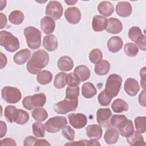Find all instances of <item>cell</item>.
Here are the masks:
<instances>
[{"label": "cell", "mask_w": 146, "mask_h": 146, "mask_svg": "<svg viewBox=\"0 0 146 146\" xmlns=\"http://www.w3.org/2000/svg\"><path fill=\"white\" fill-rule=\"evenodd\" d=\"M49 62V55L43 50H39L34 52L30 59L27 62L26 68L31 74L35 75L45 67Z\"/></svg>", "instance_id": "obj_1"}, {"label": "cell", "mask_w": 146, "mask_h": 146, "mask_svg": "<svg viewBox=\"0 0 146 146\" xmlns=\"http://www.w3.org/2000/svg\"><path fill=\"white\" fill-rule=\"evenodd\" d=\"M23 33L30 48L35 50L40 47L42 34L38 29L33 26H28L24 29Z\"/></svg>", "instance_id": "obj_2"}, {"label": "cell", "mask_w": 146, "mask_h": 146, "mask_svg": "<svg viewBox=\"0 0 146 146\" xmlns=\"http://www.w3.org/2000/svg\"><path fill=\"white\" fill-rule=\"evenodd\" d=\"M122 78L121 76L113 74L107 78L104 89L105 92L112 99L117 95L121 88Z\"/></svg>", "instance_id": "obj_3"}, {"label": "cell", "mask_w": 146, "mask_h": 146, "mask_svg": "<svg viewBox=\"0 0 146 146\" xmlns=\"http://www.w3.org/2000/svg\"><path fill=\"white\" fill-rule=\"evenodd\" d=\"M0 44L10 52H13L19 48L18 39L7 31L0 32Z\"/></svg>", "instance_id": "obj_4"}, {"label": "cell", "mask_w": 146, "mask_h": 146, "mask_svg": "<svg viewBox=\"0 0 146 146\" xmlns=\"http://www.w3.org/2000/svg\"><path fill=\"white\" fill-rule=\"evenodd\" d=\"M46 102V96L43 93H39L33 96L25 97L22 101V104L25 108L31 110L34 107H42Z\"/></svg>", "instance_id": "obj_5"}, {"label": "cell", "mask_w": 146, "mask_h": 146, "mask_svg": "<svg viewBox=\"0 0 146 146\" xmlns=\"http://www.w3.org/2000/svg\"><path fill=\"white\" fill-rule=\"evenodd\" d=\"M78 105V99L72 100L65 98L54 106V111L58 114H66L75 111Z\"/></svg>", "instance_id": "obj_6"}, {"label": "cell", "mask_w": 146, "mask_h": 146, "mask_svg": "<svg viewBox=\"0 0 146 146\" xmlns=\"http://www.w3.org/2000/svg\"><path fill=\"white\" fill-rule=\"evenodd\" d=\"M2 99L7 103L14 104L18 102L22 97L20 90L14 87L5 86L1 91Z\"/></svg>", "instance_id": "obj_7"}, {"label": "cell", "mask_w": 146, "mask_h": 146, "mask_svg": "<svg viewBox=\"0 0 146 146\" xmlns=\"http://www.w3.org/2000/svg\"><path fill=\"white\" fill-rule=\"evenodd\" d=\"M67 124V120L64 116H56L49 119L44 124L45 129L50 133H56L62 129Z\"/></svg>", "instance_id": "obj_8"}, {"label": "cell", "mask_w": 146, "mask_h": 146, "mask_svg": "<svg viewBox=\"0 0 146 146\" xmlns=\"http://www.w3.org/2000/svg\"><path fill=\"white\" fill-rule=\"evenodd\" d=\"M129 38L133 41L137 47L145 51V36L142 34L141 29L137 26H133L130 28L128 31Z\"/></svg>", "instance_id": "obj_9"}, {"label": "cell", "mask_w": 146, "mask_h": 146, "mask_svg": "<svg viewBox=\"0 0 146 146\" xmlns=\"http://www.w3.org/2000/svg\"><path fill=\"white\" fill-rule=\"evenodd\" d=\"M63 11V7L60 2L56 1H51L46 6L45 13L53 19L58 20L62 17Z\"/></svg>", "instance_id": "obj_10"}, {"label": "cell", "mask_w": 146, "mask_h": 146, "mask_svg": "<svg viewBox=\"0 0 146 146\" xmlns=\"http://www.w3.org/2000/svg\"><path fill=\"white\" fill-rule=\"evenodd\" d=\"M111 116L112 112L110 108H99L96 112L97 122L101 126L108 128L111 126L110 119Z\"/></svg>", "instance_id": "obj_11"}, {"label": "cell", "mask_w": 146, "mask_h": 146, "mask_svg": "<svg viewBox=\"0 0 146 146\" xmlns=\"http://www.w3.org/2000/svg\"><path fill=\"white\" fill-rule=\"evenodd\" d=\"M70 124L76 129H80L86 126L87 123L86 116L81 113H71L68 115Z\"/></svg>", "instance_id": "obj_12"}, {"label": "cell", "mask_w": 146, "mask_h": 146, "mask_svg": "<svg viewBox=\"0 0 146 146\" xmlns=\"http://www.w3.org/2000/svg\"><path fill=\"white\" fill-rule=\"evenodd\" d=\"M64 16L67 21L70 24H76L81 19V13L78 8L71 7L66 9Z\"/></svg>", "instance_id": "obj_13"}, {"label": "cell", "mask_w": 146, "mask_h": 146, "mask_svg": "<svg viewBox=\"0 0 146 146\" xmlns=\"http://www.w3.org/2000/svg\"><path fill=\"white\" fill-rule=\"evenodd\" d=\"M124 89L125 92L131 96H135L140 90L137 81L133 78H128L124 83Z\"/></svg>", "instance_id": "obj_14"}, {"label": "cell", "mask_w": 146, "mask_h": 146, "mask_svg": "<svg viewBox=\"0 0 146 146\" xmlns=\"http://www.w3.org/2000/svg\"><path fill=\"white\" fill-rule=\"evenodd\" d=\"M106 31L111 34H117L123 30L121 22L116 18H110L107 20Z\"/></svg>", "instance_id": "obj_15"}, {"label": "cell", "mask_w": 146, "mask_h": 146, "mask_svg": "<svg viewBox=\"0 0 146 146\" xmlns=\"http://www.w3.org/2000/svg\"><path fill=\"white\" fill-rule=\"evenodd\" d=\"M132 11L131 5L128 2H119L116 6V12L118 15L121 17H129Z\"/></svg>", "instance_id": "obj_16"}, {"label": "cell", "mask_w": 146, "mask_h": 146, "mask_svg": "<svg viewBox=\"0 0 146 146\" xmlns=\"http://www.w3.org/2000/svg\"><path fill=\"white\" fill-rule=\"evenodd\" d=\"M19 112L20 109H17L15 106H7L5 109L4 115L8 122L17 123L19 116Z\"/></svg>", "instance_id": "obj_17"}, {"label": "cell", "mask_w": 146, "mask_h": 146, "mask_svg": "<svg viewBox=\"0 0 146 146\" xmlns=\"http://www.w3.org/2000/svg\"><path fill=\"white\" fill-rule=\"evenodd\" d=\"M40 28L44 33L51 34L55 28V21L50 17H44L40 21Z\"/></svg>", "instance_id": "obj_18"}, {"label": "cell", "mask_w": 146, "mask_h": 146, "mask_svg": "<svg viewBox=\"0 0 146 146\" xmlns=\"http://www.w3.org/2000/svg\"><path fill=\"white\" fill-rule=\"evenodd\" d=\"M43 46L48 51H54L58 48V43L56 37L53 34H49L44 37Z\"/></svg>", "instance_id": "obj_19"}, {"label": "cell", "mask_w": 146, "mask_h": 146, "mask_svg": "<svg viewBox=\"0 0 146 146\" xmlns=\"http://www.w3.org/2000/svg\"><path fill=\"white\" fill-rule=\"evenodd\" d=\"M123 46L122 39L118 36H112L107 42V47L108 50L113 53L118 52Z\"/></svg>", "instance_id": "obj_20"}, {"label": "cell", "mask_w": 146, "mask_h": 146, "mask_svg": "<svg viewBox=\"0 0 146 146\" xmlns=\"http://www.w3.org/2000/svg\"><path fill=\"white\" fill-rule=\"evenodd\" d=\"M107 19L106 17L101 15H95L93 17L92 27L96 32L102 31L106 29Z\"/></svg>", "instance_id": "obj_21"}, {"label": "cell", "mask_w": 146, "mask_h": 146, "mask_svg": "<svg viewBox=\"0 0 146 146\" xmlns=\"http://www.w3.org/2000/svg\"><path fill=\"white\" fill-rule=\"evenodd\" d=\"M74 74L80 82H84L90 77V70L84 65H79L76 66L74 71Z\"/></svg>", "instance_id": "obj_22"}, {"label": "cell", "mask_w": 146, "mask_h": 146, "mask_svg": "<svg viewBox=\"0 0 146 146\" xmlns=\"http://www.w3.org/2000/svg\"><path fill=\"white\" fill-rule=\"evenodd\" d=\"M86 135L90 139L99 140L102 136V129L97 124L89 125L86 128Z\"/></svg>", "instance_id": "obj_23"}, {"label": "cell", "mask_w": 146, "mask_h": 146, "mask_svg": "<svg viewBox=\"0 0 146 146\" xmlns=\"http://www.w3.org/2000/svg\"><path fill=\"white\" fill-rule=\"evenodd\" d=\"M119 137V132L115 128L110 127L105 132L104 139L107 144H115Z\"/></svg>", "instance_id": "obj_24"}, {"label": "cell", "mask_w": 146, "mask_h": 146, "mask_svg": "<svg viewBox=\"0 0 146 146\" xmlns=\"http://www.w3.org/2000/svg\"><path fill=\"white\" fill-rule=\"evenodd\" d=\"M57 65L60 70L62 71H69L72 69L74 62L70 57L63 56L58 59Z\"/></svg>", "instance_id": "obj_25"}, {"label": "cell", "mask_w": 146, "mask_h": 146, "mask_svg": "<svg viewBox=\"0 0 146 146\" xmlns=\"http://www.w3.org/2000/svg\"><path fill=\"white\" fill-rule=\"evenodd\" d=\"M31 55V51L27 49H22L18 52H17L13 57L14 62L19 65H21L24 64L27 59L30 58Z\"/></svg>", "instance_id": "obj_26"}, {"label": "cell", "mask_w": 146, "mask_h": 146, "mask_svg": "<svg viewBox=\"0 0 146 146\" xmlns=\"http://www.w3.org/2000/svg\"><path fill=\"white\" fill-rule=\"evenodd\" d=\"M98 10L103 15L109 17L113 13L114 7L110 2L103 1L98 5Z\"/></svg>", "instance_id": "obj_27"}, {"label": "cell", "mask_w": 146, "mask_h": 146, "mask_svg": "<svg viewBox=\"0 0 146 146\" xmlns=\"http://www.w3.org/2000/svg\"><path fill=\"white\" fill-rule=\"evenodd\" d=\"M127 141L131 145H145V143L141 133L134 131L133 133L127 137Z\"/></svg>", "instance_id": "obj_28"}, {"label": "cell", "mask_w": 146, "mask_h": 146, "mask_svg": "<svg viewBox=\"0 0 146 146\" xmlns=\"http://www.w3.org/2000/svg\"><path fill=\"white\" fill-rule=\"evenodd\" d=\"M97 92V90L94 85L90 82L84 83L82 87V95L87 99L94 97Z\"/></svg>", "instance_id": "obj_29"}, {"label": "cell", "mask_w": 146, "mask_h": 146, "mask_svg": "<svg viewBox=\"0 0 146 146\" xmlns=\"http://www.w3.org/2000/svg\"><path fill=\"white\" fill-rule=\"evenodd\" d=\"M110 70V63L106 60H103L95 64L94 71L98 75H106Z\"/></svg>", "instance_id": "obj_30"}, {"label": "cell", "mask_w": 146, "mask_h": 146, "mask_svg": "<svg viewBox=\"0 0 146 146\" xmlns=\"http://www.w3.org/2000/svg\"><path fill=\"white\" fill-rule=\"evenodd\" d=\"M111 108L114 112L120 113L127 111L128 109V105L125 101L118 98L113 101L111 105Z\"/></svg>", "instance_id": "obj_31"}, {"label": "cell", "mask_w": 146, "mask_h": 146, "mask_svg": "<svg viewBox=\"0 0 146 146\" xmlns=\"http://www.w3.org/2000/svg\"><path fill=\"white\" fill-rule=\"evenodd\" d=\"M52 75L51 72L47 70H43L38 73L36 80L38 82L42 85H46L51 82Z\"/></svg>", "instance_id": "obj_32"}, {"label": "cell", "mask_w": 146, "mask_h": 146, "mask_svg": "<svg viewBox=\"0 0 146 146\" xmlns=\"http://www.w3.org/2000/svg\"><path fill=\"white\" fill-rule=\"evenodd\" d=\"M134 132V127L132 121L131 120H128L120 128L119 132L121 136L125 137H128L131 136Z\"/></svg>", "instance_id": "obj_33"}, {"label": "cell", "mask_w": 146, "mask_h": 146, "mask_svg": "<svg viewBox=\"0 0 146 146\" xmlns=\"http://www.w3.org/2000/svg\"><path fill=\"white\" fill-rule=\"evenodd\" d=\"M128 119L125 115H114L110 119L111 125L117 128L121 127L127 121Z\"/></svg>", "instance_id": "obj_34"}, {"label": "cell", "mask_w": 146, "mask_h": 146, "mask_svg": "<svg viewBox=\"0 0 146 146\" xmlns=\"http://www.w3.org/2000/svg\"><path fill=\"white\" fill-rule=\"evenodd\" d=\"M23 13L20 10H14L9 15V21L14 25H20L24 20Z\"/></svg>", "instance_id": "obj_35"}, {"label": "cell", "mask_w": 146, "mask_h": 146, "mask_svg": "<svg viewBox=\"0 0 146 146\" xmlns=\"http://www.w3.org/2000/svg\"><path fill=\"white\" fill-rule=\"evenodd\" d=\"M33 117L38 121H43L48 117V113L43 108H35L31 112Z\"/></svg>", "instance_id": "obj_36"}, {"label": "cell", "mask_w": 146, "mask_h": 146, "mask_svg": "<svg viewBox=\"0 0 146 146\" xmlns=\"http://www.w3.org/2000/svg\"><path fill=\"white\" fill-rule=\"evenodd\" d=\"M67 74L64 72H59L55 76L54 86L56 88H62L66 85V77Z\"/></svg>", "instance_id": "obj_37"}, {"label": "cell", "mask_w": 146, "mask_h": 146, "mask_svg": "<svg viewBox=\"0 0 146 146\" xmlns=\"http://www.w3.org/2000/svg\"><path fill=\"white\" fill-rule=\"evenodd\" d=\"M33 133L36 137H43L45 135L44 125L40 122H35L32 125Z\"/></svg>", "instance_id": "obj_38"}, {"label": "cell", "mask_w": 146, "mask_h": 146, "mask_svg": "<svg viewBox=\"0 0 146 146\" xmlns=\"http://www.w3.org/2000/svg\"><path fill=\"white\" fill-rule=\"evenodd\" d=\"M79 94V86H69L66 90V98L69 99H78V96Z\"/></svg>", "instance_id": "obj_39"}, {"label": "cell", "mask_w": 146, "mask_h": 146, "mask_svg": "<svg viewBox=\"0 0 146 146\" xmlns=\"http://www.w3.org/2000/svg\"><path fill=\"white\" fill-rule=\"evenodd\" d=\"M135 125L136 131L143 133L146 130V117L145 116H137L135 119Z\"/></svg>", "instance_id": "obj_40"}, {"label": "cell", "mask_w": 146, "mask_h": 146, "mask_svg": "<svg viewBox=\"0 0 146 146\" xmlns=\"http://www.w3.org/2000/svg\"><path fill=\"white\" fill-rule=\"evenodd\" d=\"M102 52L98 48L92 50L89 54V59L94 64H97L102 60Z\"/></svg>", "instance_id": "obj_41"}, {"label": "cell", "mask_w": 146, "mask_h": 146, "mask_svg": "<svg viewBox=\"0 0 146 146\" xmlns=\"http://www.w3.org/2000/svg\"><path fill=\"white\" fill-rule=\"evenodd\" d=\"M124 50L126 55L130 57H134L139 52L138 47L133 43H127L124 46Z\"/></svg>", "instance_id": "obj_42"}, {"label": "cell", "mask_w": 146, "mask_h": 146, "mask_svg": "<svg viewBox=\"0 0 146 146\" xmlns=\"http://www.w3.org/2000/svg\"><path fill=\"white\" fill-rule=\"evenodd\" d=\"M98 100L99 103L102 106H107L110 104L112 98L110 97L103 90L98 95Z\"/></svg>", "instance_id": "obj_43"}, {"label": "cell", "mask_w": 146, "mask_h": 146, "mask_svg": "<svg viewBox=\"0 0 146 146\" xmlns=\"http://www.w3.org/2000/svg\"><path fill=\"white\" fill-rule=\"evenodd\" d=\"M62 134L66 139L70 141L74 140L75 138V131L70 126H65L62 128Z\"/></svg>", "instance_id": "obj_44"}, {"label": "cell", "mask_w": 146, "mask_h": 146, "mask_svg": "<svg viewBox=\"0 0 146 146\" xmlns=\"http://www.w3.org/2000/svg\"><path fill=\"white\" fill-rule=\"evenodd\" d=\"M66 83L69 86H79L80 84V81L74 73H70L67 75Z\"/></svg>", "instance_id": "obj_45"}, {"label": "cell", "mask_w": 146, "mask_h": 146, "mask_svg": "<svg viewBox=\"0 0 146 146\" xmlns=\"http://www.w3.org/2000/svg\"><path fill=\"white\" fill-rule=\"evenodd\" d=\"M29 113L26 111L20 109L19 119L16 123L20 125H23L26 124L29 121Z\"/></svg>", "instance_id": "obj_46"}, {"label": "cell", "mask_w": 146, "mask_h": 146, "mask_svg": "<svg viewBox=\"0 0 146 146\" xmlns=\"http://www.w3.org/2000/svg\"><path fill=\"white\" fill-rule=\"evenodd\" d=\"M36 140H37V139L36 137H33V136H27L24 140L23 145L25 146H32V145H34Z\"/></svg>", "instance_id": "obj_47"}, {"label": "cell", "mask_w": 146, "mask_h": 146, "mask_svg": "<svg viewBox=\"0 0 146 146\" xmlns=\"http://www.w3.org/2000/svg\"><path fill=\"white\" fill-rule=\"evenodd\" d=\"M1 146H5V145H17V143H15V140L11 138H5L1 141Z\"/></svg>", "instance_id": "obj_48"}, {"label": "cell", "mask_w": 146, "mask_h": 146, "mask_svg": "<svg viewBox=\"0 0 146 146\" xmlns=\"http://www.w3.org/2000/svg\"><path fill=\"white\" fill-rule=\"evenodd\" d=\"M140 75L141 77V80H140L141 86L142 88L144 89L145 87V67H144L143 68L140 70Z\"/></svg>", "instance_id": "obj_49"}, {"label": "cell", "mask_w": 146, "mask_h": 146, "mask_svg": "<svg viewBox=\"0 0 146 146\" xmlns=\"http://www.w3.org/2000/svg\"><path fill=\"white\" fill-rule=\"evenodd\" d=\"M139 102L141 106L145 107V90L144 89L139 95Z\"/></svg>", "instance_id": "obj_50"}, {"label": "cell", "mask_w": 146, "mask_h": 146, "mask_svg": "<svg viewBox=\"0 0 146 146\" xmlns=\"http://www.w3.org/2000/svg\"><path fill=\"white\" fill-rule=\"evenodd\" d=\"M88 141L87 140H81L79 141H72L70 143H67L65 144V145H88Z\"/></svg>", "instance_id": "obj_51"}, {"label": "cell", "mask_w": 146, "mask_h": 146, "mask_svg": "<svg viewBox=\"0 0 146 146\" xmlns=\"http://www.w3.org/2000/svg\"><path fill=\"white\" fill-rule=\"evenodd\" d=\"M0 125H1V138L3 137L4 136H5L7 131V126L6 123L3 121H0Z\"/></svg>", "instance_id": "obj_52"}, {"label": "cell", "mask_w": 146, "mask_h": 146, "mask_svg": "<svg viewBox=\"0 0 146 146\" xmlns=\"http://www.w3.org/2000/svg\"><path fill=\"white\" fill-rule=\"evenodd\" d=\"M34 145H50V144L45 139H37Z\"/></svg>", "instance_id": "obj_53"}, {"label": "cell", "mask_w": 146, "mask_h": 146, "mask_svg": "<svg viewBox=\"0 0 146 146\" xmlns=\"http://www.w3.org/2000/svg\"><path fill=\"white\" fill-rule=\"evenodd\" d=\"M0 17H1V29L4 28V27L7 24V18L6 16L4 15L3 13H0Z\"/></svg>", "instance_id": "obj_54"}, {"label": "cell", "mask_w": 146, "mask_h": 146, "mask_svg": "<svg viewBox=\"0 0 146 146\" xmlns=\"http://www.w3.org/2000/svg\"><path fill=\"white\" fill-rule=\"evenodd\" d=\"M1 69H2L6 65V63H7V58H6V56L2 53V52H1Z\"/></svg>", "instance_id": "obj_55"}, {"label": "cell", "mask_w": 146, "mask_h": 146, "mask_svg": "<svg viewBox=\"0 0 146 146\" xmlns=\"http://www.w3.org/2000/svg\"><path fill=\"white\" fill-rule=\"evenodd\" d=\"M100 144L97 141L96 139H91L88 141V145H100Z\"/></svg>", "instance_id": "obj_56"}, {"label": "cell", "mask_w": 146, "mask_h": 146, "mask_svg": "<svg viewBox=\"0 0 146 146\" xmlns=\"http://www.w3.org/2000/svg\"><path fill=\"white\" fill-rule=\"evenodd\" d=\"M68 5H74L75 4L77 1H65Z\"/></svg>", "instance_id": "obj_57"}]
</instances>
